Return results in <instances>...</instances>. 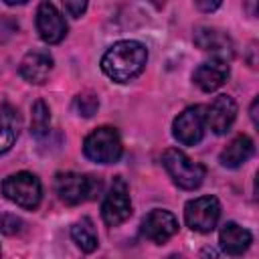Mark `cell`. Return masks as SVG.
<instances>
[{"mask_svg":"<svg viewBox=\"0 0 259 259\" xmlns=\"http://www.w3.org/2000/svg\"><path fill=\"white\" fill-rule=\"evenodd\" d=\"M194 45L200 51L210 53L212 59H221V61H227L229 63V59L233 57V40L221 28L198 26L194 30Z\"/></svg>","mask_w":259,"mask_h":259,"instance_id":"obj_12","label":"cell"},{"mask_svg":"<svg viewBox=\"0 0 259 259\" xmlns=\"http://www.w3.org/2000/svg\"><path fill=\"white\" fill-rule=\"evenodd\" d=\"M221 217V202L217 196H198L186 202L184 206V221L188 229L196 233H210Z\"/></svg>","mask_w":259,"mask_h":259,"instance_id":"obj_6","label":"cell"},{"mask_svg":"<svg viewBox=\"0 0 259 259\" xmlns=\"http://www.w3.org/2000/svg\"><path fill=\"white\" fill-rule=\"evenodd\" d=\"M20 134V113L14 105L4 103L0 107V156L10 152Z\"/></svg>","mask_w":259,"mask_h":259,"instance_id":"obj_17","label":"cell"},{"mask_svg":"<svg viewBox=\"0 0 259 259\" xmlns=\"http://www.w3.org/2000/svg\"><path fill=\"white\" fill-rule=\"evenodd\" d=\"M257 103H259V99H253V103H251V109H249V115H251V121H253V125H257L259 121H257Z\"/></svg>","mask_w":259,"mask_h":259,"instance_id":"obj_25","label":"cell"},{"mask_svg":"<svg viewBox=\"0 0 259 259\" xmlns=\"http://www.w3.org/2000/svg\"><path fill=\"white\" fill-rule=\"evenodd\" d=\"M196 6H198L200 10L210 12V10H217V8L221 6V2H196Z\"/></svg>","mask_w":259,"mask_h":259,"instance_id":"obj_24","label":"cell"},{"mask_svg":"<svg viewBox=\"0 0 259 259\" xmlns=\"http://www.w3.org/2000/svg\"><path fill=\"white\" fill-rule=\"evenodd\" d=\"M2 194L16 206L34 210L42 198V184L30 172H16L2 182Z\"/></svg>","mask_w":259,"mask_h":259,"instance_id":"obj_5","label":"cell"},{"mask_svg":"<svg viewBox=\"0 0 259 259\" xmlns=\"http://www.w3.org/2000/svg\"><path fill=\"white\" fill-rule=\"evenodd\" d=\"M22 225H24V223H22L16 214H0V231L6 233V235L20 233Z\"/></svg>","mask_w":259,"mask_h":259,"instance_id":"obj_21","label":"cell"},{"mask_svg":"<svg viewBox=\"0 0 259 259\" xmlns=\"http://www.w3.org/2000/svg\"><path fill=\"white\" fill-rule=\"evenodd\" d=\"M162 166L166 168L172 182L182 190H194L202 184L206 168L194 160H190L182 150L168 148L162 154Z\"/></svg>","mask_w":259,"mask_h":259,"instance_id":"obj_2","label":"cell"},{"mask_svg":"<svg viewBox=\"0 0 259 259\" xmlns=\"http://www.w3.org/2000/svg\"><path fill=\"white\" fill-rule=\"evenodd\" d=\"M148 63V49L140 40H119L101 57V71L115 83L136 79Z\"/></svg>","mask_w":259,"mask_h":259,"instance_id":"obj_1","label":"cell"},{"mask_svg":"<svg viewBox=\"0 0 259 259\" xmlns=\"http://www.w3.org/2000/svg\"><path fill=\"white\" fill-rule=\"evenodd\" d=\"M99 109V97L91 91H83L73 99V111L81 117H93Z\"/></svg>","mask_w":259,"mask_h":259,"instance_id":"obj_20","label":"cell"},{"mask_svg":"<svg viewBox=\"0 0 259 259\" xmlns=\"http://www.w3.org/2000/svg\"><path fill=\"white\" fill-rule=\"evenodd\" d=\"M83 154L95 164H115L123 154V146L117 130L109 125H101L93 130L83 140Z\"/></svg>","mask_w":259,"mask_h":259,"instance_id":"obj_4","label":"cell"},{"mask_svg":"<svg viewBox=\"0 0 259 259\" xmlns=\"http://www.w3.org/2000/svg\"><path fill=\"white\" fill-rule=\"evenodd\" d=\"M219 241H221V247H223V251L227 255L237 257V255H243L251 247L253 235H251L249 229H245V227L229 221V223L223 225V229L219 233Z\"/></svg>","mask_w":259,"mask_h":259,"instance_id":"obj_15","label":"cell"},{"mask_svg":"<svg viewBox=\"0 0 259 259\" xmlns=\"http://www.w3.org/2000/svg\"><path fill=\"white\" fill-rule=\"evenodd\" d=\"M132 217V200L127 184L117 176L109 188V192L103 198L101 204V219L107 227H119Z\"/></svg>","mask_w":259,"mask_h":259,"instance_id":"obj_7","label":"cell"},{"mask_svg":"<svg viewBox=\"0 0 259 259\" xmlns=\"http://www.w3.org/2000/svg\"><path fill=\"white\" fill-rule=\"evenodd\" d=\"M253 150H255V146H253V140L249 138V136H245V134H239V136H235L225 148H223V152H221V156H219V162L225 166V168H239V166H243L251 156H253Z\"/></svg>","mask_w":259,"mask_h":259,"instance_id":"obj_16","label":"cell"},{"mask_svg":"<svg viewBox=\"0 0 259 259\" xmlns=\"http://www.w3.org/2000/svg\"><path fill=\"white\" fill-rule=\"evenodd\" d=\"M63 8H65V12H67L69 16L79 18V16L87 10V2H83V0H79V2H71V0H67V2H63Z\"/></svg>","mask_w":259,"mask_h":259,"instance_id":"obj_22","label":"cell"},{"mask_svg":"<svg viewBox=\"0 0 259 259\" xmlns=\"http://www.w3.org/2000/svg\"><path fill=\"white\" fill-rule=\"evenodd\" d=\"M55 190L61 202L75 206L95 198L101 190V180L95 176L77 174V172H59L55 176Z\"/></svg>","mask_w":259,"mask_h":259,"instance_id":"obj_3","label":"cell"},{"mask_svg":"<svg viewBox=\"0 0 259 259\" xmlns=\"http://www.w3.org/2000/svg\"><path fill=\"white\" fill-rule=\"evenodd\" d=\"M49 127H51V109L42 99H38L34 101L30 113V134L36 140H42L49 134Z\"/></svg>","mask_w":259,"mask_h":259,"instance_id":"obj_19","label":"cell"},{"mask_svg":"<svg viewBox=\"0 0 259 259\" xmlns=\"http://www.w3.org/2000/svg\"><path fill=\"white\" fill-rule=\"evenodd\" d=\"M227 79H229V63L227 61H221V59L204 61L192 73V81L202 91H206V93L217 91Z\"/></svg>","mask_w":259,"mask_h":259,"instance_id":"obj_14","label":"cell"},{"mask_svg":"<svg viewBox=\"0 0 259 259\" xmlns=\"http://www.w3.org/2000/svg\"><path fill=\"white\" fill-rule=\"evenodd\" d=\"M53 55L45 49H32L28 51L22 61H20V67H18V73L20 77L26 81V83H32V85H42L51 71H53Z\"/></svg>","mask_w":259,"mask_h":259,"instance_id":"obj_13","label":"cell"},{"mask_svg":"<svg viewBox=\"0 0 259 259\" xmlns=\"http://www.w3.org/2000/svg\"><path fill=\"white\" fill-rule=\"evenodd\" d=\"M198 259H221V255H219L217 249H212V247H204V249L200 251Z\"/></svg>","mask_w":259,"mask_h":259,"instance_id":"obj_23","label":"cell"},{"mask_svg":"<svg viewBox=\"0 0 259 259\" xmlns=\"http://www.w3.org/2000/svg\"><path fill=\"white\" fill-rule=\"evenodd\" d=\"M71 239L77 243V247L85 253H93L99 245L97 241V233H95V227L91 223V219L83 217L81 221H77L73 227H71Z\"/></svg>","mask_w":259,"mask_h":259,"instance_id":"obj_18","label":"cell"},{"mask_svg":"<svg viewBox=\"0 0 259 259\" xmlns=\"http://www.w3.org/2000/svg\"><path fill=\"white\" fill-rule=\"evenodd\" d=\"M204 107L202 105H190L182 113L176 115L172 123V136L182 146H196L204 136Z\"/></svg>","mask_w":259,"mask_h":259,"instance_id":"obj_8","label":"cell"},{"mask_svg":"<svg viewBox=\"0 0 259 259\" xmlns=\"http://www.w3.org/2000/svg\"><path fill=\"white\" fill-rule=\"evenodd\" d=\"M178 231V219L164 208H154L150 210L144 221H142V233L146 239H150L152 243H166L170 237H174Z\"/></svg>","mask_w":259,"mask_h":259,"instance_id":"obj_11","label":"cell"},{"mask_svg":"<svg viewBox=\"0 0 259 259\" xmlns=\"http://www.w3.org/2000/svg\"><path fill=\"white\" fill-rule=\"evenodd\" d=\"M237 117V103L231 95H217L208 107H204V121L208 130L217 136H223L231 130Z\"/></svg>","mask_w":259,"mask_h":259,"instance_id":"obj_10","label":"cell"},{"mask_svg":"<svg viewBox=\"0 0 259 259\" xmlns=\"http://www.w3.org/2000/svg\"><path fill=\"white\" fill-rule=\"evenodd\" d=\"M36 30L47 45H59L67 36V22L51 2H40L36 10Z\"/></svg>","mask_w":259,"mask_h":259,"instance_id":"obj_9","label":"cell"}]
</instances>
